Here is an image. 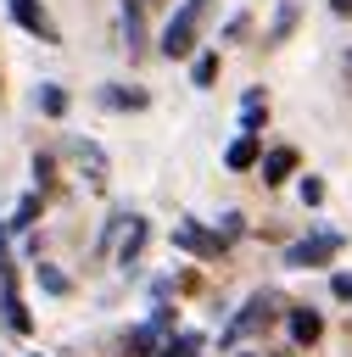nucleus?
Instances as JSON below:
<instances>
[{"label": "nucleus", "instance_id": "obj_1", "mask_svg": "<svg viewBox=\"0 0 352 357\" xmlns=\"http://www.w3.org/2000/svg\"><path fill=\"white\" fill-rule=\"evenodd\" d=\"M212 6H218V0H179L173 17H168V28H162V39H156V50H162L168 61H190L196 45H201V28L212 22Z\"/></svg>", "mask_w": 352, "mask_h": 357}, {"label": "nucleus", "instance_id": "obj_2", "mask_svg": "<svg viewBox=\"0 0 352 357\" xmlns=\"http://www.w3.org/2000/svg\"><path fill=\"white\" fill-rule=\"evenodd\" d=\"M274 318H279V296H274V290H257V296H246L240 318L223 329V346H235V340H246V335H263Z\"/></svg>", "mask_w": 352, "mask_h": 357}, {"label": "nucleus", "instance_id": "obj_3", "mask_svg": "<svg viewBox=\"0 0 352 357\" xmlns=\"http://www.w3.org/2000/svg\"><path fill=\"white\" fill-rule=\"evenodd\" d=\"M341 234L335 229H318V234H307V240H296L291 251H285V268H330L335 257H341Z\"/></svg>", "mask_w": 352, "mask_h": 357}, {"label": "nucleus", "instance_id": "obj_4", "mask_svg": "<svg viewBox=\"0 0 352 357\" xmlns=\"http://www.w3.org/2000/svg\"><path fill=\"white\" fill-rule=\"evenodd\" d=\"M0 324H6L11 335H34V312H28L22 296H17V273H11V262L0 268Z\"/></svg>", "mask_w": 352, "mask_h": 357}, {"label": "nucleus", "instance_id": "obj_5", "mask_svg": "<svg viewBox=\"0 0 352 357\" xmlns=\"http://www.w3.org/2000/svg\"><path fill=\"white\" fill-rule=\"evenodd\" d=\"M6 11H11V22H17L22 33H34V39H45V45H61V33H56L45 0H6Z\"/></svg>", "mask_w": 352, "mask_h": 357}, {"label": "nucleus", "instance_id": "obj_6", "mask_svg": "<svg viewBox=\"0 0 352 357\" xmlns=\"http://www.w3.org/2000/svg\"><path fill=\"white\" fill-rule=\"evenodd\" d=\"M173 245L190 251V257H218V251H223L218 229H201L196 218H179V223H173Z\"/></svg>", "mask_w": 352, "mask_h": 357}, {"label": "nucleus", "instance_id": "obj_7", "mask_svg": "<svg viewBox=\"0 0 352 357\" xmlns=\"http://www.w3.org/2000/svg\"><path fill=\"white\" fill-rule=\"evenodd\" d=\"M145 6H151V0H123V50H129V61H140V56L151 50V33H145Z\"/></svg>", "mask_w": 352, "mask_h": 357}, {"label": "nucleus", "instance_id": "obj_8", "mask_svg": "<svg viewBox=\"0 0 352 357\" xmlns=\"http://www.w3.org/2000/svg\"><path fill=\"white\" fill-rule=\"evenodd\" d=\"M296 167H302L296 145H274V151H263V162H257V173H263V184H268V190H279L285 178H296Z\"/></svg>", "mask_w": 352, "mask_h": 357}, {"label": "nucleus", "instance_id": "obj_9", "mask_svg": "<svg viewBox=\"0 0 352 357\" xmlns=\"http://www.w3.org/2000/svg\"><path fill=\"white\" fill-rule=\"evenodd\" d=\"M73 162L84 167V178H89L95 190H106V178H112V167H106V151H101L95 139H73Z\"/></svg>", "mask_w": 352, "mask_h": 357}, {"label": "nucleus", "instance_id": "obj_10", "mask_svg": "<svg viewBox=\"0 0 352 357\" xmlns=\"http://www.w3.org/2000/svg\"><path fill=\"white\" fill-rule=\"evenodd\" d=\"M285 329H291L296 346H318V340H324V318H318L313 307H291V312H285Z\"/></svg>", "mask_w": 352, "mask_h": 357}, {"label": "nucleus", "instance_id": "obj_11", "mask_svg": "<svg viewBox=\"0 0 352 357\" xmlns=\"http://www.w3.org/2000/svg\"><path fill=\"white\" fill-rule=\"evenodd\" d=\"M257 162H263V134H235L229 151H223V167L246 173V167H257Z\"/></svg>", "mask_w": 352, "mask_h": 357}, {"label": "nucleus", "instance_id": "obj_12", "mask_svg": "<svg viewBox=\"0 0 352 357\" xmlns=\"http://www.w3.org/2000/svg\"><path fill=\"white\" fill-rule=\"evenodd\" d=\"M101 106H112V112H145L151 95H145L140 84H106V89H101Z\"/></svg>", "mask_w": 352, "mask_h": 357}, {"label": "nucleus", "instance_id": "obj_13", "mask_svg": "<svg viewBox=\"0 0 352 357\" xmlns=\"http://www.w3.org/2000/svg\"><path fill=\"white\" fill-rule=\"evenodd\" d=\"M145 240H151V223H145V218H129V229H123V240H117V262L134 268L140 251H145Z\"/></svg>", "mask_w": 352, "mask_h": 357}, {"label": "nucleus", "instance_id": "obj_14", "mask_svg": "<svg viewBox=\"0 0 352 357\" xmlns=\"http://www.w3.org/2000/svg\"><path fill=\"white\" fill-rule=\"evenodd\" d=\"M268 123V100H263V89H246L240 95V134H257Z\"/></svg>", "mask_w": 352, "mask_h": 357}, {"label": "nucleus", "instance_id": "obj_15", "mask_svg": "<svg viewBox=\"0 0 352 357\" xmlns=\"http://www.w3.org/2000/svg\"><path fill=\"white\" fill-rule=\"evenodd\" d=\"M218 67H223V56H218V50H201V56L190 61V84H196V89H212V84H218Z\"/></svg>", "mask_w": 352, "mask_h": 357}, {"label": "nucleus", "instance_id": "obj_16", "mask_svg": "<svg viewBox=\"0 0 352 357\" xmlns=\"http://www.w3.org/2000/svg\"><path fill=\"white\" fill-rule=\"evenodd\" d=\"M34 279H39V290H45V296H67V290H73V279H67L56 262H34Z\"/></svg>", "mask_w": 352, "mask_h": 357}, {"label": "nucleus", "instance_id": "obj_17", "mask_svg": "<svg viewBox=\"0 0 352 357\" xmlns=\"http://www.w3.org/2000/svg\"><path fill=\"white\" fill-rule=\"evenodd\" d=\"M34 106H39L45 117H67V89H61V84H39Z\"/></svg>", "mask_w": 352, "mask_h": 357}, {"label": "nucleus", "instance_id": "obj_18", "mask_svg": "<svg viewBox=\"0 0 352 357\" xmlns=\"http://www.w3.org/2000/svg\"><path fill=\"white\" fill-rule=\"evenodd\" d=\"M39 212H45V195L34 190V195H22V201H17V212H11V223H6V229H17V234H22V229H34V218H39Z\"/></svg>", "mask_w": 352, "mask_h": 357}, {"label": "nucleus", "instance_id": "obj_19", "mask_svg": "<svg viewBox=\"0 0 352 357\" xmlns=\"http://www.w3.org/2000/svg\"><path fill=\"white\" fill-rule=\"evenodd\" d=\"M34 178H39V195H50V190H56V156L39 151V156H34Z\"/></svg>", "mask_w": 352, "mask_h": 357}, {"label": "nucleus", "instance_id": "obj_20", "mask_svg": "<svg viewBox=\"0 0 352 357\" xmlns=\"http://www.w3.org/2000/svg\"><path fill=\"white\" fill-rule=\"evenodd\" d=\"M212 229H218V240L229 245V240H240V234H246V218H240V212H223V218H218Z\"/></svg>", "mask_w": 352, "mask_h": 357}, {"label": "nucleus", "instance_id": "obj_21", "mask_svg": "<svg viewBox=\"0 0 352 357\" xmlns=\"http://www.w3.org/2000/svg\"><path fill=\"white\" fill-rule=\"evenodd\" d=\"M291 28H296V0H279V17H274V33H268V39L279 45V39L291 33Z\"/></svg>", "mask_w": 352, "mask_h": 357}, {"label": "nucleus", "instance_id": "obj_22", "mask_svg": "<svg viewBox=\"0 0 352 357\" xmlns=\"http://www.w3.org/2000/svg\"><path fill=\"white\" fill-rule=\"evenodd\" d=\"M196 351H201V340H196V335H179V340H162L156 357H196Z\"/></svg>", "mask_w": 352, "mask_h": 357}, {"label": "nucleus", "instance_id": "obj_23", "mask_svg": "<svg viewBox=\"0 0 352 357\" xmlns=\"http://www.w3.org/2000/svg\"><path fill=\"white\" fill-rule=\"evenodd\" d=\"M296 195H302V206H324V178H313V173H307V178L296 184Z\"/></svg>", "mask_w": 352, "mask_h": 357}, {"label": "nucleus", "instance_id": "obj_24", "mask_svg": "<svg viewBox=\"0 0 352 357\" xmlns=\"http://www.w3.org/2000/svg\"><path fill=\"white\" fill-rule=\"evenodd\" d=\"M330 290H335V301H352V273L335 268V273H330Z\"/></svg>", "mask_w": 352, "mask_h": 357}, {"label": "nucleus", "instance_id": "obj_25", "mask_svg": "<svg viewBox=\"0 0 352 357\" xmlns=\"http://www.w3.org/2000/svg\"><path fill=\"white\" fill-rule=\"evenodd\" d=\"M330 11L335 17H352V0H330Z\"/></svg>", "mask_w": 352, "mask_h": 357}, {"label": "nucleus", "instance_id": "obj_26", "mask_svg": "<svg viewBox=\"0 0 352 357\" xmlns=\"http://www.w3.org/2000/svg\"><path fill=\"white\" fill-rule=\"evenodd\" d=\"M235 357H263V351H235Z\"/></svg>", "mask_w": 352, "mask_h": 357}, {"label": "nucleus", "instance_id": "obj_27", "mask_svg": "<svg viewBox=\"0 0 352 357\" xmlns=\"http://www.w3.org/2000/svg\"><path fill=\"white\" fill-rule=\"evenodd\" d=\"M151 6H156V0H151Z\"/></svg>", "mask_w": 352, "mask_h": 357}]
</instances>
